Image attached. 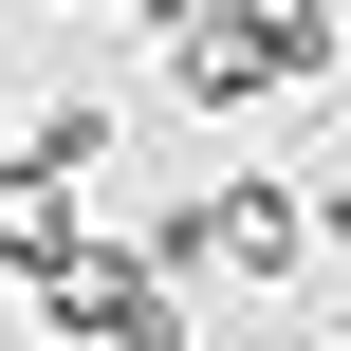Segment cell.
Listing matches in <instances>:
<instances>
[{"label":"cell","instance_id":"1","mask_svg":"<svg viewBox=\"0 0 351 351\" xmlns=\"http://www.w3.org/2000/svg\"><path fill=\"white\" fill-rule=\"evenodd\" d=\"M37 315H56V351H204V333H185V278H167V259H93V241L37 278Z\"/></svg>","mask_w":351,"mask_h":351},{"label":"cell","instance_id":"2","mask_svg":"<svg viewBox=\"0 0 351 351\" xmlns=\"http://www.w3.org/2000/svg\"><path fill=\"white\" fill-rule=\"evenodd\" d=\"M148 259H167L185 296H204V278H296V259H315V204H278V185H222V204H185Z\"/></svg>","mask_w":351,"mask_h":351}]
</instances>
